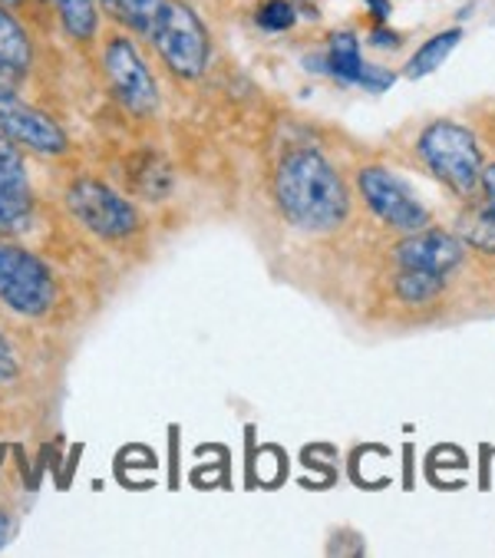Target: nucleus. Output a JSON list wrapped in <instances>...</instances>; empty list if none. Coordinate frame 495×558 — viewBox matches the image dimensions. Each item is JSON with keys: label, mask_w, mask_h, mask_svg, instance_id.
<instances>
[{"label": "nucleus", "mask_w": 495, "mask_h": 558, "mask_svg": "<svg viewBox=\"0 0 495 558\" xmlns=\"http://www.w3.org/2000/svg\"><path fill=\"white\" fill-rule=\"evenodd\" d=\"M34 63V44L24 24L14 17V8L0 4V73L24 76Z\"/></svg>", "instance_id": "obj_12"}, {"label": "nucleus", "mask_w": 495, "mask_h": 558, "mask_svg": "<svg viewBox=\"0 0 495 558\" xmlns=\"http://www.w3.org/2000/svg\"><path fill=\"white\" fill-rule=\"evenodd\" d=\"M34 211V189H31V172L27 159L0 133V239L17 235L27 229Z\"/></svg>", "instance_id": "obj_9"}, {"label": "nucleus", "mask_w": 495, "mask_h": 558, "mask_svg": "<svg viewBox=\"0 0 495 558\" xmlns=\"http://www.w3.org/2000/svg\"><path fill=\"white\" fill-rule=\"evenodd\" d=\"M17 374H21V364L14 357V348H11V341L4 338V333H0V384L17 380Z\"/></svg>", "instance_id": "obj_20"}, {"label": "nucleus", "mask_w": 495, "mask_h": 558, "mask_svg": "<svg viewBox=\"0 0 495 558\" xmlns=\"http://www.w3.org/2000/svg\"><path fill=\"white\" fill-rule=\"evenodd\" d=\"M0 4H8V8H21L24 0H0Z\"/></svg>", "instance_id": "obj_24"}, {"label": "nucleus", "mask_w": 495, "mask_h": 558, "mask_svg": "<svg viewBox=\"0 0 495 558\" xmlns=\"http://www.w3.org/2000/svg\"><path fill=\"white\" fill-rule=\"evenodd\" d=\"M390 83H394V73L377 70V66H370V63H366V70L360 76V86H366V89H387Z\"/></svg>", "instance_id": "obj_21"}, {"label": "nucleus", "mask_w": 495, "mask_h": 558, "mask_svg": "<svg viewBox=\"0 0 495 558\" xmlns=\"http://www.w3.org/2000/svg\"><path fill=\"white\" fill-rule=\"evenodd\" d=\"M11 76L0 73V133H4L11 143L37 153V156H60L67 153V133L47 117L37 106H27L24 99L14 96V89L8 86Z\"/></svg>", "instance_id": "obj_8"}, {"label": "nucleus", "mask_w": 495, "mask_h": 558, "mask_svg": "<svg viewBox=\"0 0 495 558\" xmlns=\"http://www.w3.org/2000/svg\"><path fill=\"white\" fill-rule=\"evenodd\" d=\"M130 185L143 195V198H166L172 192V172L159 156H140L136 169L130 172Z\"/></svg>", "instance_id": "obj_15"}, {"label": "nucleus", "mask_w": 495, "mask_h": 558, "mask_svg": "<svg viewBox=\"0 0 495 558\" xmlns=\"http://www.w3.org/2000/svg\"><path fill=\"white\" fill-rule=\"evenodd\" d=\"M357 185H360V195L370 205V211H374L384 221V226H390V229H397L403 235L420 232V229L430 226L426 205L387 166H366V169H360Z\"/></svg>", "instance_id": "obj_7"}, {"label": "nucleus", "mask_w": 495, "mask_h": 558, "mask_svg": "<svg viewBox=\"0 0 495 558\" xmlns=\"http://www.w3.org/2000/svg\"><path fill=\"white\" fill-rule=\"evenodd\" d=\"M60 24L67 31V37H73L76 44H89L99 34V4L96 0H53Z\"/></svg>", "instance_id": "obj_13"}, {"label": "nucleus", "mask_w": 495, "mask_h": 558, "mask_svg": "<svg viewBox=\"0 0 495 558\" xmlns=\"http://www.w3.org/2000/svg\"><path fill=\"white\" fill-rule=\"evenodd\" d=\"M394 288H397V298L403 304L416 307V304H430L433 298H439L443 288H446V278L430 275V271H416V268H400Z\"/></svg>", "instance_id": "obj_16"}, {"label": "nucleus", "mask_w": 495, "mask_h": 558, "mask_svg": "<svg viewBox=\"0 0 495 558\" xmlns=\"http://www.w3.org/2000/svg\"><path fill=\"white\" fill-rule=\"evenodd\" d=\"M146 40L153 44L166 70H172L182 80H198L208 70V57H212L208 27L185 0H166Z\"/></svg>", "instance_id": "obj_2"}, {"label": "nucleus", "mask_w": 495, "mask_h": 558, "mask_svg": "<svg viewBox=\"0 0 495 558\" xmlns=\"http://www.w3.org/2000/svg\"><path fill=\"white\" fill-rule=\"evenodd\" d=\"M370 44H374V47H400V37L390 34V31H377L374 37H370Z\"/></svg>", "instance_id": "obj_22"}, {"label": "nucleus", "mask_w": 495, "mask_h": 558, "mask_svg": "<svg viewBox=\"0 0 495 558\" xmlns=\"http://www.w3.org/2000/svg\"><path fill=\"white\" fill-rule=\"evenodd\" d=\"M420 156L433 169V175L462 198H469L482 182L485 166H482L479 140L459 123L449 120L430 123L420 136Z\"/></svg>", "instance_id": "obj_3"}, {"label": "nucleus", "mask_w": 495, "mask_h": 558, "mask_svg": "<svg viewBox=\"0 0 495 558\" xmlns=\"http://www.w3.org/2000/svg\"><path fill=\"white\" fill-rule=\"evenodd\" d=\"M394 258L400 268H416V271H430L449 281V275L462 265V245L456 235L439 232V229H420L410 232L397 248Z\"/></svg>", "instance_id": "obj_10"}, {"label": "nucleus", "mask_w": 495, "mask_h": 558, "mask_svg": "<svg viewBox=\"0 0 495 558\" xmlns=\"http://www.w3.org/2000/svg\"><path fill=\"white\" fill-rule=\"evenodd\" d=\"M99 4H102L106 11H112V0H99Z\"/></svg>", "instance_id": "obj_25"}, {"label": "nucleus", "mask_w": 495, "mask_h": 558, "mask_svg": "<svg viewBox=\"0 0 495 558\" xmlns=\"http://www.w3.org/2000/svg\"><path fill=\"white\" fill-rule=\"evenodd\" d=\"M0 304L21 317H44L57 304L50 268L27 248L0 239Z\"/></svg>", "instance_id": "obj_5"}, {"label": "nucleus", "mask_w": 495, "mask_h": 558, "mask_svg": "<svg viewBox=\"0 0 495 558\" xmlns=\"http://www.w3.org/2000/svg\"><path fill=\"white\" fill-rule=\"evenodd\" d=\"M166 0H112V17L136 37H149Z\"/></svg>", "instance_id": "obj_17"}, {"label": "nucleus", "mask_w": 495, "mask_h": 558, "mask_svg": "<svg viewBox=\"0 0 495 558\" xmlns=\"http://www.w3.org/2000/svg\"><path fill=\"white\" fill-rule=\"evenodd\" d=\"M0 463H4V446H0Z\"/></svg>", "instance_id": "obj_26"}, {"label": "nucleus", "mask_w": 495, "mask_h": 558, "mask_svg": "<svg viewBox=\"0 0 495 558\" xmlns=\"http://www.w3.org/2000/svg\"><path fill=\"white\" fill-rule=\"evenodd\" d=\"M459 40H462V31H459V27L430 37V40L413 53V60L407 63V76H410V80H423V76L436 73V70L449 60V53L459 47Z\"/></svg>", "instance_id": "obj_14"}, {"label": "nucleus", "mask_w": 495, "mask_h": 558, "mask_svg": "<svg viewBox=\"0 0 495 558\" xmlns=\"http://www.w3.org/2000/svg\"><path fill=\"white\" fill-rule=\"evenodd\" d=\"M8 535H11V515H8L4 509H0V548H4Z\"/></svg>", "instance_id": "obj_23"}, {"label": "nucleus", "mask_w": 495, "mask_h": 558, "mask_svg": "<svg viewBox=\"0 0 495 558\" xmlns=\"http://www.w3.org/2000/svg\"><path fill=\"white\" fill-rule=\"evenodd\" d=\"M281 215L311 235L337 232L350 215V195L340 172L317 149H294L281 159L275 175Z\"/></svg>", "instance_id": "obj_1"}, {"label": "nucleus", "mask_w": 495, "mask_h": 558, "mask_svg": "<svg viewBox=\"0 0 495 558\" xmlns=\"http://www.w3.org/2000/svg\"><path fill=\"white\" fill-rule=\"evenodd\" d=\"M258 27L262 31H271V34H281V31H291L298 24V11L291 0H265L255 14Z\"/></svg>", "instance_id": "obj_18"}, {"label": "nucleus", "mask_w": 495, "mask_h": 558, "mask_svg": "<svg viewBox=\"0 0 495 558\" xmlns=\"http://www.w3.org/2000/svg\"><path fill=\"white\" fill-rule=\"evenodd\" d=\"M99 63H102V76L109 83V93L116 96V102L126 109L130 117L149 120L159 113V86H156L153 70L143 60L133 37L112 34L102 44Z\"/></svg>", "instance_id": "obj_4"}, {"label": "nucleus", "mask_w": 495, "mask_h": 558, "mask_svg": "<svg viewBox=\"0 0 495 558\" xmlns=\"http://www.w3.org/2000/svg\"><path fill=\"white\" fill-rule=\"evenodd\" d=\"M479 189L485 192V205H482V229L495 235V166L482 169V182Z\"/></svg>", "instance_id": "obj_19"}, {"label": "nucleus", "mask_w": 495, "mask_h": 558, "mask_svg": "<svg viewBox=\"0 0 495 558\" xmlns=\"http://www.w3.org/2000/svg\"><path fill=\"white\" fill-rule=\"evenodd\" d=\"M307 70H321V73H330L334 80H340L347 86H360V76H363L366 63L360 57L357 37L350 31H343V34L330 37L324 57H307Z\"/></svg>", "instance_id": "obj_11"}, {"label": "nucleus", "mask_w": 495, "mask_h": 558, "mask_svg": "<svg viewBox=\"0 0 495 558\" xmlns=\"http://www.w3.org/2000/svg\"><path fill=\"white\" fill-rule=\"evenodd\" d=\"M67 208L86 232L102 242H122L143 226L140 208L99 179H76L67 189Z\"/></svg>", "instance_id": "obj_6"}]
</instances>
